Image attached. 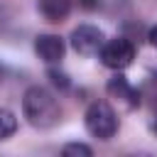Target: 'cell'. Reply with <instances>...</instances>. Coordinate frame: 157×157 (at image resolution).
<instances>
[{
	"label": "cell",
	"mask_w": 157,
	"mask_h": 157,
	"mask_svg": "<svg viewBox=\"0 0 157 157\" xmlns=\"http://www.w3.org/2000/svg\"><path fill=\"white\" fill-rule=\"evenodd\" d=\"M22 113H25L27 123L32 128H37V130L54 128L61 120L59 101L44 86H29L25 91V96H22Z\"/></svg>",
	"instance_id": "obj_1"
},
{
	"label": "cell",
	"mask_w": 157,
	"mask_h": 157,
	"mask_svg": "<svg viewBox=\"0 0 157 157\" xmlns=\"http://www.w3.org/2000/svg\"><path fill=\"white\" fill-rule=\"evenodd\" d=\"M103 42H105V34H103V29H98L96 25H78V27L71 32V37H69L71 49H74L76 54H81V56H93V54H98V49L103 47Z\"/></svg>",
	"instance_id": "obj_4"
},
{
	"label": "cell",
	"mask_w": 157,
	"mask_h": 157,
	"mask_svg": "<svg viewBox=\"0 0 157 157\" xmlns=\"http://www.w3.org/2000/svg\"><path fill=\"white\" fill-rule=\"evenodd\" d=\"M2 74H5V66H2V64H0V78H2Z\"/></svg>",
	"instance_id": "obj_14"
},
{
	"label": "cell",
	"mask_w": 157,
	"mask_h": 157,
	"mask_svg": "<svg viewBox=\"0 0 157 157\" xmlns=\"http://www.w3.org/2000/svg\"><path fill=\"white\" fill-rule=\"evenodd\" d=\"M83 120H86V130H88L93 137H98V140H110V137L118 132V128H120L115 110H113L105 101H93V103L88 105Z\"/></svg>",
	"instance_id": "obj_2"
},
{
	"label": "cell",
	"mask_w": 157,
	"mask_h": 157,
	"mask_svg": "<svg viewBox=\"0 0 157 157\" xmlns=\"http://www.w3.org/2000/svg\"><path fill=\"white\" fill-rule=\"evenodd\" d=\"M61 155L64 157H91L93 150L88 145H83V142H69V145L61 147Z\"/></svg>",
	"instance_id": "obj_9"
},
{
	"label": "cell",
	"mask_w": 157,
	"mask_h": 157,
	"mask_svg": "<svg viewBox=\"0 0 157 157\" xmlns=\"http://www.w3.org/2000/svg\"><path fill=\"white\" fill-rule=\"evenodd\" d=\"M147 42H150L152 47H157V25H152V27L147 29Z\"/></svg>",
	"instance_id": "obj_12"
},
{
	"label": "cell",
	"mask_w": 157,
	"mask_h": 157,
	"mask_svg": "<svg viewBox=\"0 0 157 157\" xmlns=\"http://www.w3.org/2000/svg\"><path fill=\"white\" fill-rule=\"evenodd\" d=\"M74 0H37V10L47 22H64L71 12Z\"/></svg>",
	"instance_id": "obj_7"
},
{
	"label": "cell",
	"mask_w": 157,
	"mask_h": 157,
	"mask_svg": "<svg viewBox=\"0 0 157 157\" xmlns=\"http://www.w3.org/2000/svg\"><path fill=\"white\" fill-rule=\"evenodd\" d=\"M15 130H17L15 113L7 108H0V140H7L10 135H15Z\"/></svg>",
	"instance_id": "obj_8"
},
{
	"label": "cell",
	"mask_w": 157,
	"mask_h": 157,
	"mask_svg": "<svg viewBox=\"0 0 157 157\" xmlns=\"http://www.w3.org/2000/svg\"><path fill=\"white\" fill-rule=\"evenodd\" d=\"M105 91H108L110 98H115L118 103H123L128 110H132V108L140 105V91H137V88H135V86H132L120 71H115V74L108 78Z\"/></svg>",
	"instance_id": "obj_5"
},
{
	"label": "cell",
	"mask_w": 157,
	"mask_h": 157,
	"mask_svg": "<svg viewBox=\"0 0 157 157\" xmlns=\"http://www.w3.org/2000/svg\"><path fill=\"white\" fill-rule=\"evenodd\" d=\"M150 130H152V132L157 135V115H155V120H152V125H150Z\"/></svg>",
	"instance_id": "obj_13"
},
{
	"label": "cell",
	"mask_w": 157,
	"mask_h": 157,
	"mask_svg": "<svg viewBox=\"0 0 157 157\" xmlns=\"http://www.w3.org/2000/svg\"><path fill=\"white\" fill-rule=\"evenodd\" d=\"M78 7L86 10V12H93V10L101 7V0H78Z\"/></svg>",
	"instance_id": "obj_11"
},
{
	"label": "cell",
	"mask_w": 157,
	"mask_h": 157,
	"mask_svg": "<svg viewBox=\"0 0 157 157\" xmlns=\"http://www.w3.org/2000/svg\"><path fill=\"white\" fill-rule=\"evenodd\" d=\"M34 54L44 64H56L66 54V44L59 34H37L34 37Z\"/></svg>",
	"instance_id": "obj_6"
},
{
	"label": "cell",
	"mask_w": 157,
	"mask_h": 157,
	"mask_svg": "<svg viewBox=\"0 0 157 157\" xmlns=\"http://www.w3.org/2000/svg\"><path fill=\"white\" fill-rule=\"evenodd\" d=\"M47 76H49V81H52L54 88H59V91H69V88H71V78H69L61 69H49Z\"/></svg>",
	"instance_id": "obj_10"
},
{
	"label": "cell",
	"mask_w": 157,
	"mask_h": 157,
	"mask_svg": "<svg viewBox=\"0 0 157 157\" xmlns=\"http://www.w3.org/2000/svg\"><path fill=\"white\" fill-rule=\"evenodd\" d=\"M98 59L103 66L113 69V71H123L132 64L135 59V44L128 39V37H113V39H105L103 47L98 49Z\"/></svg>",
	"instance_id": "obj_3"
}]
</instances>
